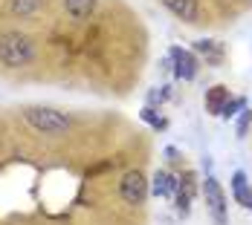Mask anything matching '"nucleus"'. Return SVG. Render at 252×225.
Masks as SVG:
<instances>
[{
  "label": "nucleus",
  "mask_w": 252,
  "mask_h": 225,
  "mask_svg": "<svg viewBox=\"0 0 252 225\" xmlns=\"http://www.w3.org/2000/svg\"><path fill=\"white\" fill-rule=\"evenodd\" d=\"M35 61V41L26 32H3L0 35V64L6 70H21Z\"/></svg>",
  "instance_id": "nucleus-1"
},
{
  "label": "nucleus",
  "mask_w": 252,
  "mask_h": 225,
  "mask_svg": "<svg viewBox=\"0 0 252 225\" xmlns=\"http://www.w3.org/2000/svg\"><path fill=\"white\" fill-rule=\"evenodd\" d=\"M21 116L32 130H38L44 136H58V133H67L73 127V119L55 107H24Z\"/></svg>",
  "instance_id": "nucleus-2"
},
{
  "label": "nucleus",
  "mask_w": 252,
  "mask_h": 225,
  "mask_svg": "<svg viewBox=\"0 0 252 225\" xmlns=\"http://www.w3.org/2000/svg\"><path fill=\"white\" fill-rule=\"evenodd\" d=\"M119 197L133 208H142L148 202V179H145V174L142 171H127L122 176V182H119Z\"/></svg>",
  "instance_id": "nucleus-3"
},
{
  "label": "nucleus",
  "mask_w": 252,
  "mask_h": 225,
  "mask_svg": "<svg viewBox=\"0 0 252 225\" xmlns=\"http://www.w3.org/2000/svg\"><path fill=\"white\" fill-rule=\"evenodd\" d=\"M203 197H206V205H209L215 223L226 225V194H223V188H220V182H218L215 176H206V182H203Z\"/></svg>",
  "instance_id": "nucleus-4"
},
{
  "label": "nucleus",
  "mask_w": 252,
  "mask_h": 225,
  "mask_svg": "<svg viewBox=\"0 0 252 225\" xmlns=\"http://www.w3.org/2000/svg\"><path fill=\"white\" fill-rule=\"evenodd\" d=\"M168 61L174 64L177 78H183V81H194V78H197V55H194V52L174 47V50L168 52Z\"/></svg>",
  "instance_id": "nucleus-5"
},
{
  "label": "nucleus",
  "mask_w": 252,
  "mask_h": 225,
  "mask_svg": "<svg viewBox=\"0 0 252 225\" xmlns=\"http://www.w3.org/2000/svg\"><path fill=\"white\" fill-rule=\"evenodd\" d=\"M171 15H177L186 24H200V6L197 0H159Z\"/></svg>",
  "instance_id": "nucleus-6"
},
{
  "label": "nucleus",
  "mask_w": 252,
  "mask_h": 225,
  "mask_svg": "<svg viewBox=\"0 0 252 225\" xmlns=\"http://www.w3.org/2000/svg\"><path fill=\"white\" fill-rule=\"evenodd\" d=\"M232 197H235L238 205H244V208L252 211V188H250V182H247V174L244 171H235L232 174Z\"/></svg>",
  "instance_id": "nucleus-7"
},
{
  "label": "nucleus",
  "mask_w": 252,
  "mask_h": 225,
  "mask_svg": "<svg viewBox=\"0 0 252 225\" xmlns=\"http://www.w3.org/2000/svg\"><path fill=\"white\" fill-rule=\"evenodd\" d=\"M151 191H154V197H159V200L174 197L177 194V176H171L168 171H157V174H154Z\"/></svg>",
  "instance_id": "nucleus-8"
},
{
  "label": "nucleus",
  "mask_w": 252,
  "mask_h": 225,
  "mask_svg": "<svg viewBox=\"0 0 252 225\" xmlns=\"http://www.w3.org/2000/svg\"><path fill=\"white\" fill-rule=\"evenodd\" d=\"M229 99H232V96H229V90L223 84L206 90V113H209V116H220V110H223V104H226Z\"/></svg>",
  "instance_id": "nucleus-9"
},
{
  "label": "nucleus",
  "mask_w": 252,
  "mask_h": 225,
  "mask_svg": "<svg viewBox=\"0 0 252 225\" xmlns=\"http://www.w3.org/2000/svg\"><path fill=\"white\" fill-rule=\"evenodd\" d=\"M194 52H200L203 58H206V64H212V67H218V64L223 61V55H226L220 41H206V38L194 44Z\"/></svg>",
  "instance_id": "nucleus-10"
},
{
  "label": "nucleus",
  "mask_w": 252,
  "mask_h": 225,
  "mask_svg": "<svg viewBox=\"0 0 252 225\" xmlns=\"http://www.w3.org/2000/svg\"><path fill=\"white\" fill-rule=\"evenodd\" d=\"M64 9H67V15H70L73 21H84V18L93 15L96 0H64Z\"/></svg>",
  "instance_id": "nucleus-11"
},
{
  "label": "nucleus",
  "mask_w": 252,
  "mask_h": 225,
  "mask_svg": "<svg viewBox=\"0 0 252 225\" xmlns=\"http://www.w3.org/2000/svg\"><path fill=\"white\" fill-rule=\"evenodd\" d=\"M41 6H44V0H9V9L15 18H32Z\"/></svg>",
  "instance_id": "nucleus-12"
},
{
  "label": "nucleus",
  "mask_w": 252,
  "mask_h": 225,
  "mask_svg": "<svg viewBox=\"0 0 252 225\" xmlns=\"http://www.w3.org/2000/svg\"><path fill=\"white\" fill-rule=\"evenodd\" d=\"M139 119L142 122H148L154 130H165V119L157 113V107H142V113H139Z\"/></svg>",
  "instance_id": "nucleus-13"
},
{
  "label": "nucleus",
  "mask_w": 252,
  "mask_h": 225,
  "mask_svg": "<svg viewBox=\"0 0 252 225\" xmlns=\"http://www.w3.org/2000/svg\"><path fill=\"white\" fill-rule=\"evenodd\" d=\"M241 110H247V99H229L223 104V110H220V119H232V116H238Z\"/></svg>",
  "instance_id": "nucleus-14"
},
{
  "label": "nucleus",
  "mask_w": 252,
  "mask_h": 225,
  "mask_svg": "<svg viewBox=\"0 0 252 225\" xmlns=\"http://www.w3.org/2000/svg\"><path fill=\"white\" fill-rule=\"evenodd\" d=\"M171 93H168V87H162V90H151L148 93V107H157V104H162V101L168 99Z\"/></svg>",
  "instance_id": "nucleus-15"
},
{
  "label": "nucleus",
  "mask_w": 252,
  "mask_h": 225,
  "mask_svg": "<svg viewBox=\"0 0 252 225\" xmlns=\"http://www.w3.org/2000/svg\"><path fill=\"white\" fill-rule=\"evenodd\" d=\"M250 125H252V110H244V113H241V119H238V136H241V139L247 136Z\"/></svg>",
  "instance_id": "nucleus-16"
},
{
  "label": "nucleus",
  "mask_w": 252,
  "mask_h": 225,
  "mask_svg": "<svg viewBox=\"0 0 252 225\" xmlns=\"http://www.w3.org/2000/svg\"><path fill=\"white\" fill-rule=\"evenodd\" d=\"M165 156H168V162H180V150L177 148H165Z\"/></svg>",
  "instance_id": "nucleus-17"
}]
</instances>
